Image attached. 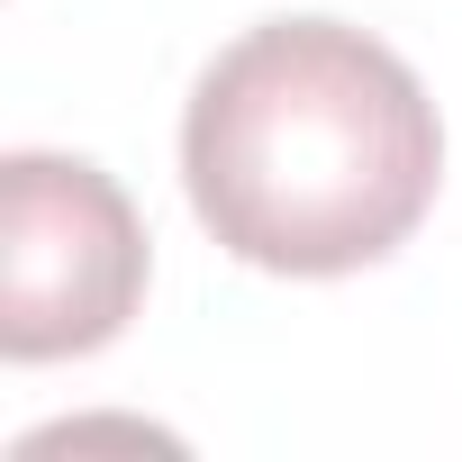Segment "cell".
<instances>
[{"instance_id": "cell-2", "label": "cell", "mask_w": 462, "mask_h": 462, "mask_svg": "<svg viewBox=\"0 0 462 462\" xmlns=\"http://www.w3.org/2000/svg\"><path fill=\"white\" fill-rule=\"evenodd\" d=\"M145 300V226L82 154L0 163V354L55 363L109 345Z\"/></svg>"}, {"instance_id": "cell-1", "label": "cell", "mask_w": 462, "mask_h": 462, "mask_svg": "<svg viewBox=\"0 0 462 462\" xmlns=\"http://www.w3.org/2000/svg\"><path fill=\"white\" fill-rule=\"evenodd\" d=\"M181 181L254 273L336 282L435 208L444 127L426 82L345 19H263L190 82Z\"/></svg>"}]
</instances>
